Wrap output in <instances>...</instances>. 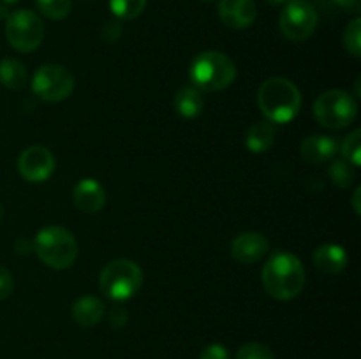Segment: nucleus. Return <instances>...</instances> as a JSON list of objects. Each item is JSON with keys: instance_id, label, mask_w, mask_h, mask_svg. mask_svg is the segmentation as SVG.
I'll list each match as a JSON object with an SVG mask.
<instances>
[{"instance_id": "1", "label": "nucleus", "mask_w": 361, "mask_h": 359, "mask_svg": "<svg viewBox=\"0 0 361 359\" xmlns=\"http://www.w3.org/2000/svg\"><path fill=\"white\" fill-rule=\"evenodd\" d=\"M264 291L279 301L295 299L305 287V270L295 253L281 250L267 260L261 273Z\"/></svg>"}, {"instance_id": "2", "label": "nucleus", "mask_w": 361, "mask_h": 359, "mask_svg": "<svg viewBox=\"0 0 361 359\" xmlns=\"http://www.w3.org/2000/svg\"><path fill=\"white\" fill-rule=\"evenodd\" d=\"M257 104L268 122L288 123L300 113L302 94L293 81L286 77H270L259 87Z\"/></svg>"}, {"instance_id": "3", "label": "nucleus", "mask_w": 361, "mask_h": 359, "mask_svg": "<svg viewBox=\"0 0 361 359\" xmlns=\"http://www.w3.org/2000/svg\"><path fill=\"white\" fill-rule=\"evenodd\" d=\"M189 77L196 90L221 92L236 80V65L226 53L210 49L190 62Z\"/></svg>"}, {"instance_id": "4", "label": "nucleus", "mask_w": 361, "mask_h": 359, "mask_svg": "<svg viewBox=\"0 0 361 359\" xmlns=\"http://www.w3.org/2000/svg\"><path fill=\"white\" fill-rule=\"evenodd\" d=\"M32 250L53 270H67L78 259V241L73 232L60 225H48L35 234Z\"/></svg>"}, {"instance_id": "5", "label": "nucleus", "mask_w": 361, "mask_h": 359, "mask_svg": "<svg viewBox=\"0 0 361 359\" xmlns=\"http://www.w3.org/2000/svg\"><path fill=\"white\" fill-rule=\"evenodd\" d=\"M143 284V271L134 260L115 259L102 267L99 275V287L111 301L130 299Z\"/></svg>"}, {"instance_id": "6", "label": "nucleus", "mask_w": 361, "mask_h": 359, "mask_svg": "<svg viewBox=\"0 0 361 359\" xmlns=\"http://www.w3.org/2000/svg\"><path fill=\"white\" fill-rule=\"evenodd\" d=\"M358 115V104L344 90H328L314 102V116L326 129H344Z\"/></svg>"}, {"instance_id": "7", "label": "nucleus", "mask_w": 361, "mask_h": 359, "mask_svg": "<svg viewBox=\"0 0 361 359\" xmlns=\"http://www.w3.org/2000/svg\"><path fill=\"white\" fill-rule=\"evenodd\" d=\"M6 37L16 51L32 53L42 44L44 23L34 11L18 9L7 16Z\"/></svg>"}, {"instance_id": "8", "label": "nucleus", "mask_w": 361, "mask_h": 359, "mask_svg": "<svg viewBox=\"0 0 361 359\" xmlns=\"http://www.w3.org/2000/svg\"><path fill=\"white\" fill-rule=\"evenodd\" d=\"M32 90L46 102L66 101L74 90V76L63 65L46 63L34 74Z\"/></svg>"}, {"instance_id": "9", "label": "nucleus", "mask_w": 361, "mask_h": 359, "mask_svg": "<svg viewBox=\"0 0 361 359\" xmlns=\"http://www.w3.org/2000/svg\"><path fill=\"white\" fill-rule=\"evenodd\" d=\"M317 20H319L317 11L312 4L305 0H291V2H286V7L282 9L279 27L286 39L300 42L314 34Z\"/></svg>"}, {"instance_id": "10", "label": "nucleus", "mask_w": 361, "mask_h": 359, "mask_svg": "<svg viewBox=\"0 0 361 359\" xmlns=\"http://www.w3.org/2000/svg\"><path fill=\"white\" fill-rule=\"evenodd\" d=\"M18 171L30 183L46 182L55 171V157L44 146H28L18 158Z\"/></svg>"}, {"instance_id": "11", "label": "nucleus", "mask_w": 361, "mask_h": 359, "mask_svg": "<svg viewBox=\"0 0 361 359\" xmlns=\"http://www.w3.org/2000/svg\"><path fill=\"white\" fill-rule=\"evenodd\" d=\"M231 257L240 264H254L270 250V243L261 232H242L231 241Z\"/></svg>"}, {"instance_id": "12", "label": "nucleus", "mask_w": 361, "mask_h": 359, "mask_svg": "<svg viewBox=\"0 0 361 359\" xmlns=\"http://www.w3.org/2000/svg\"><path fill=\"white\" fill-rule=\"evenodd\" d=\"M257 16V7L254 0H221L219 2V18L222 23L235 30L250 27Z\"/></svg>"}, {"instance_id": "13", "label": "nucleus", "mask_w": 361, "mask_h": 359, "mask_svg": "<svg viewBox=\"0 0 361 359\" xmlns=\"http://www.w3.org/2000/svg\"><path fill=\"white\" fill-rule=\"evenodd\" d=\"M73 199L83 213H99L106 204V190L97 180L85 178L74 185Z\"/></svg>"}, {"instance_id": "14", "label": "nucleus", "mask_w": 361, "mask_h": 359, "mask_svg": "<svg viewBox=\"0 0 361 359\" xmlns=\"http://www.w3.org/2000/svg\"><path fill=\"white\" fill-rule=\"evenodd\" d=\"M337 141L324 134H312L300 144V153H302L303 160H307L309 164H323V162L330 160L337 153Z\"/></svg>"}, {"instance_id": "15", "label": "nucleus", "mask_w": 361, "mask_h": 359, "mask_svg": "<svg viewBox=\"0 0 361 359\" xmlns=\"http://www.w3.org/2000/svg\"><path fill=\"white\" fill-rule=\"evenodd\" d=\"M312 260L321 273L337 275L348 266L349 257L341 245H335V243H324V245L317 246V248L314 250Z\"/></svg>"}, {"instance_id": "16", "label": "nucleus", "mask_w": 361, "mask_h": 359, "mask_svg": "<svg viewBox=\"0 0 361 359\" xmlns=\"http://www.w3.org/2000/svg\"><path fill=\"white\" fill-rule=\"evenodd\" d=\"M106 313L104 303L95 296H83L73 305V319L83 327H94L102 320Z\"/></svg>"}, {"instance_id": "17", "label": "nucleus", "mask_w": 361, "mask_h": 359, "mask_svg": "<svg viewBox=\"0 0 361 359\" xmlns=\"http://www.w3.org/2000/svg\"><path fill=\"white\" fill-rule=\"evenodd\" d=\"M173 106H175L176 113L183 118H196L203 113L204 101L200 90H196L194 87H183L176 92Z\"/></svg>"}, {"instance_id": "18", "label": "nucleus", "mask_w": 361, "mask_h": 359, "mask_svg": "<svg viewBox=\"0 0 361 359\" xmlns=\"http://www.w3.org/2000/svg\"><path fill=\"white\" fill-rule=\"evenodd\" d=\"M274 141H275L274 125L268 122H257L247 130L245 146L249 148L252 153H264V151L270 150Z\"/></svg>"}, {"instance_id": "19", "label": "nucleus", "mask_w": 361, "mask_h": 359, "mask_svg": "<svg viewBox=\"0 0 361 359\" xmlns=\"http://www.w3.org/2000/svg\"><path fill=\"white\" fill-rule=\"evenodd\" d=\"M0 83L9 90H20L27 83V69L16 58H4L0 62Z\"/></svg>"}, {"instance_id": "20", "label": "nucleus", "mask_w": 361, "mask_h": 359, "mask_svg": "<svg viewBox=\"0 0 361 359\" xmlns=\"http://www.w3.org/2000/svg\"><path fill=\"white\" fill-rule=\"evenodd\" d=\"M147 7V0H109V9L120 20H134Z\"/></svg>"}, {"instance_id": "21", "label": "nucleus", "mask_w": 361, "mask_h": 359, "mask_svg": "<svg viewBox=\"0 0 361 359\" xmlns=\"http://www.w3.org/2000/svg\"><path fill=\"white\" fill-rule=\"evenodd\" d=\"M42 16L49 20H63L71 13L73 2L71 0H35Z\"/></svg>"}, {"instance_id": "22", "label": "nucleus", "mask_w": 361, "mask_h": 359, "mask_svg": "<svg viewBox=\"0 0 361 359\" xmlns=\"http://www.w3.org/2000/svg\"><path fill=\"white\" fill-rule=\"evenodd\" d=\"M328 175H330L331 182L337 187H341V189H348L349 185H353L356 178L355 168L345 160H335L330 165V169H328Z\"/></svg>"}, {"instance_id": "23", "label": "nucleus", "mask_w": 361, "mask_h": 359, "mask_svg": "<svg viewBox=\"0 0 361 359\" xmlns=\"http://www.w3.org/2000/svg\"><path fill=\"white\" fill-rule=\"evenodd\" d=\"M341 153L344 157L345 162L353 165V168H358L360 165V155H361V130L356 129L349 134L344 139L341 146Z\"/></svg>"}, {"instance_id": "24", "label": "nucleus", "mask_w": 361, "mask_h": 359, "mask_svg": "<svg viewBox=\"0 0 361 359\" xmlns=\"http://www.w3.org/2000/svg\"><path fill=\"white\" fill-rule=\"evenodd\" d=\"M344 46L353 56H361V20L355 18L344 30Z\"/></svg>"}, {"instance_id": "25", "label": "nucleus", "mask_w": 361, "mask_h": 359, "mask_svg": "<svg viewBox=\"0 0 361 359\" xmlns=\"http://www.w3.org/2000/svg\"><path fill=\"white\" fill-rule=\"evenodd\" d=\"M236 359H275V354L268 345L259 344V341H249L238 348Z\"/></svg>"}, {"instance_id": "26", "label": "nucleus", "mask_w": 361, "mask_h": 359, "mask_svg": "<svg viewBox=\"0 0 361 359\" xmlns=\"http://www.w3.org/2000/svg\"><path fill=\"white\" fill-rule=\"evenodd\" d=\"M200 359H231L228 348L221 344H212L201 351Z\"/></svg>"}, {"instance_id": "27", "label": "nucleus", "mask_w": 361, "mask_h": 359, "mask_svg": "<svg viewBox=\"0 0 361 359\" xmlns=\"http://www.w3.org/2000/svg\"><path fill=\"white\" fill-rule=\"evenodd\" d=\"M13 289H14V280H13V275L7 267L0 266V301L2 299H7L11 294H13Z\"/></svg>"}, {"instance_id": "28", "label": "nucleus", "mask_w": 361, "mask_h": 359, "mask_svg": "<svg viewBox=\"0 0 361 359\" xmlns=\"http://www.w3.org/2000/svg\"><path fill=\"white\" fill-rule=\"evenodd\" d=\"M109 322L113 327H122L127 322V312L122 306H115V308L109 310Z\"/></svg>"}, {"instance_id": "29", "label": "nucleus", "mask_w": 361, "mask_h": 359, "mask_svg": "<svg viewBox=\"0 0 361 359\" xmlns=\"http://www.w3.org/2000/svg\"><path fill=\"white\" fill-rule=\"evenodd\" d=\"M338 7L345 11H358L360 9V0H335Z\"/></svg>"}, {"instance_id": "30", "label": "nucleus", "mask_w": 361, "mask_h": 359, "mask_svg": "<svg viewBox=\"0 0 361 359\" xmlns=\"http://www.w3.org/2000/svg\"><path fill=\"white\" fill-rule=\"evenodd\" d=\"M360 196H361V187H356V190H355V194H353V208H355V211H356V215H360L361 213V210H360Z\"/></svg>"}, {"instance_id": "31", "label": "nucleus", "mask_w": 361, "mask_h": 359, "mask_svg": "<svg viewBox=\"0 0 361 359\" xmlns=\"http://www.w3.org/2000/svg\"><path fill=\"white\" fill-rule=\"evenodd\" d=\"M267 2L270 4V6H281V4L289 2V0H267Z\"/></svg>"}, {"instance_id": "32", "label": "nucleus", "mask_w": 361, "mask_h": 359, "mask_svg": "<svg viewBox=\"0 0 361 359\" xmlns=\"http://www.w3.org/2000/svg\"><path fill=\"white\" fill-rule=\"evenodd\" d=\"M2 2H4V4H16L18 0H2Z\"/></svg>"}, {"instance_id": "33", "label": "nucleus", "mask_w": 361, "mask_h": 359, "mask_svg": "<svg viewBox=\"0 0 361 359\" xmlns=\"http://www.w3.org/2000/svg\"><path fill=\"white\" fill-rule=\"evenodd\" d=\"M2 217H4V210H2V204H0V222H2Z\"/></svg>"}, {"instance_id": "34", "label": "nucleus", "mask_w": 361, "mask_h": 359, "mask_svg": "<svg viewBox=\"0 0 361 359\" xmlns=\"http://www.w3.org/2000/svg\"><path fill=\"white\" fill-rule=\"evenodd\" d=\"M207 2H212V0H207Z\"/></svg>"}]
</instances>
